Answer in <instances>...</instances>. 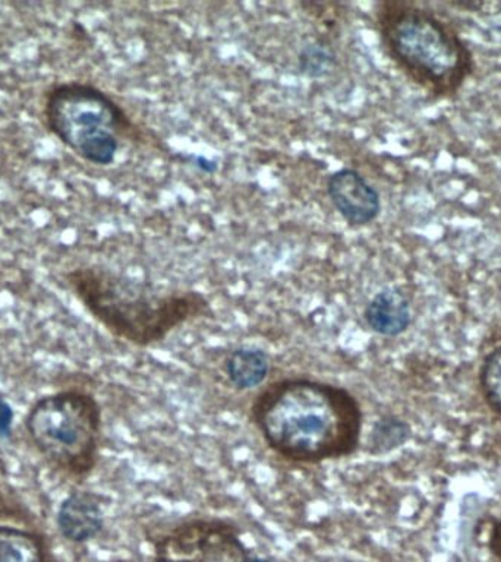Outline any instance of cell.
I'll return each instance as SVG.
<instances>
[{
    "label": "cell",
    "instance_id": "11",
    "mask_svg": "<svg viewBox=\"0 0 501 562\" xmlns=\"http://www.w3.org/2000/svg\"><path fill=\"white\" fill-rule=\"evenodd\" d=\"M223 371L237 391L255 390L266 382L270 373V359L261 347H235L224 359Z\"/></svg>",
    "mask_w": 501,
    "mask_h": 562
},
{
    "label": "cell",
    "instance_id": "2",
    "mask_svg": "<svg viewBox=\"0 0 501 562\" xmlns=\"http://www.w3.org/2000/svg\"><path fill=\"white\" fill-rule=\"evenodd\" d=\"M69 292L118 340L140 349L160 345L185 325L213 315L200 290L166 288L100 263H82L64 274Z\"/></svg>",
    "mask_w": 501,
    "mask_h": 562
},
{
    "label": "cell",
    "instance_id": "15",
    "mask_svg": "<svg viewBox=\"0 0 501 562\" xmlns=\"http://www.w3.org/2000/svg\"><path fill=\"white\" fill-rule=\"evenodd\" d=\"M487 548L497 562H501V518L494 517L490 520L488 530Z\"/></svg>",
    "mask_w": 501,
    "mask_h": 562
},
{
    "label": "cell",
    "instance_id": "6",
    "mask_svg": "<svg viewBox=\"0 0 501 562\" xmlns=\"http://www.w3.org/2000/svg\"><path fill=\"white\" fill-rule=\"evenodd\" d=\"M154 562H236L249 551L226 518L188 517L152 535Z\"/></svg>",
    "mask_w": 501,
    "mask_h": 562
},
{
    "label": "cell",
    "instance_id": "9",
    "mask_svg": "<svg viewBox=\"0 0 501 562\" xmlns=\"http://www.w3.org/2000/svg\"><path fill=\"white\" fill-rule=\"evenodd\" d=\"M364 321L377 336L396 338L412 324V307L407 294L398 288L378 290L364 307Z\"/></svg>",
    "mask_w": 501,
    "mask_h": 562
},
{
    "label": "cell",
    "instance_id": "13",
    "mask_svg": "<svg viewBox=\"0 0 501 562\" xmlns=\"http://www.w3.org/2000/svg\"><path fill=\"white\" fill-rule=\"evenodd\" d=\"M477 386L488 411L501 419V345L483 356L478 368Z\"/></svg>",
    "mask_w": 501,
    "mask_h": 562
},
{
    "label": "cell",
    "instance_id": "10",
    "mask_svg": "<svg viewBox=\"0 0 501 562\" xmlns=\"http://www.w3.org/2000/svg\"><path fill=\"white\" fill-rule=\"evenodd\" d=\"M0 562H56L46 536L0 522Z\"/></svg>",
    "mask_w": 501,
    "mask_h": 562
},
{
    "label": "cell",
    "instance_id": "16",
    "mask_svg": "<svg viewBox=\"0 0 501 562\" xmlns=\"http://www.w3.org/2000/svg\"><path fill=\"white\" fill-rule=\"evenodd\" d=\"M13 424V411L7 400L0 397V437H9Z\"/></svg>",
    "mask_w": 501,
    "mask_h": 562
},
{
    "label": "cell",
    "instance_id": "12",
    "mask_svg": "<svg viewBox=\"0 0 501 562\" xmlns=\"http://www.w3.org/2000/svg\"><path fill=\"white\" fill-rule=\"evenodd\" d=\"M411 438V424L394 413H386L374 422L365 442V451L374 457L387 456L402 448Z\"/></svg>",
    "mask_w": 501,
    "mask_h": 562
},
{
    "label": "cell",
    "instance_id": "3",
    "mask_svg": "<svg viewBox=\"0 0 501 562\" xmlns=\"http://www.w3.org/2000/svg\"><path fill=\"white\" fill-rule=\"evenodd\" d=\"M43 125L88 165L112 166L125 140L167 149L153 131L141 126L112 94L94 83L55 82L42 100Z\"/></svg>",
    "mask_w": 501,
    "mask_h": 562
},
{
    "label": "cell",
    "instance_id": "4",
    "mask_svg": "<svg viewBox=\"0 0 501 562\" xmlns=\"http://www.w3.org/2000/svg\"><path fill=\"white\" fill-rule=\"evenodd\" d=\"M24 428L35 451L70 481L82 482L99 464L103 411L86 390H60L35 400Z\"/></svg>",
    "mask_w": 501,
    "mask_h": 562
},
{
    "label": "cell",
    "instance_id": "5",
    "mask_svg": "<svg viewBox=\"0 0 501 562\" xmlns=\"http://www.w3.org/2000/svg\"><path fill=\"white\" fill-rule=\"evenodd\" d=\"M374 22L385 50L412 77L438 81L460 64L455 40L428 12L382 2L374 9Z\"/></svg>",
    "mask_w": 501,
    "mask_h": 562
},
{
    "label": "cell",
    "instance_id": "14",
    "mask_svg": "<svg viewBox=\"0 0 501 562\" xmlns=\"http://www.w3.org/2000/svg\"><path fill=\"white\" fill-rule=\"evenodd\" d=\"M337 59L332 46L323 40L307 43L298 55V70L303 77L323 79L332 75Z\"/></svg>",
    "mask_w": 501,
    "mask_h": 562
},
{
    "label": "cell",
    "instance_id": "7",
    "mask_svg": "<svg viewBox=\"0 0 501 562\" xmlns=\"http://www.w3.org/2000/svg\"><path fill=\"white\" fill-rule=\"evenodd\" d=\"M325 191L338 217L352 228L369 226L380 217V192L359 170L342 167L329 175Z\"/></svg>",
    "mask_w": 501,
    "mask_h": 562
},
{
    "label": "cell",
    "instance_id": "1",
    "mask_svg": "<svg viewBox=\"0 0 501 562\" xmlns=\"http://www.w3.org/2000/svg\"><path fill=\"white\" fill-rule=\"evenodd\" d=\"M364 408L346 386L310 376L272 381L253 398L249 422L280 459L316 465L363 447Z\"/></svg>",
    "mask_w": 501,
    "mask_h": 562
},
{
    "label": "cell",
    "instance_id": "17",
    "mask_svg": "<svg viewBox=\"0 0 501 562\" xmlns=\"http://www.w3.org/2000/svg\"><path fill=\"white\" fill-rule=\"evenodd\" d=\"M236 562H277L272 558L254 555L253 552L248 551L244 553Z\"/></svg>",
    "mask_w": 501,
    "mask_h": 562
},
{
    "label": "cell",
    "instance_id": "8",
    "mask_svg": "<svg viewBox=\"0 0 501 562\" xmlns=\"http://www.w3.org/2000/svg\"><path fill=\"white\" fill-rule=\"evenodd\" d=\"M104 525L103 498L96 492L75 491L57 508V530L70 543L91 542L99 538Z\"/></svg>",
    "mask_w": 501,
    "mask_h": 562
}]
</instances>
